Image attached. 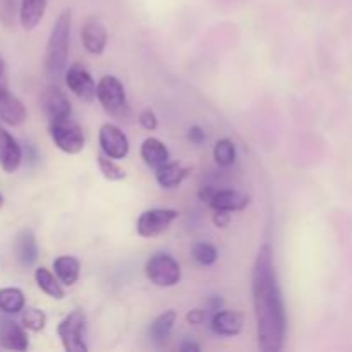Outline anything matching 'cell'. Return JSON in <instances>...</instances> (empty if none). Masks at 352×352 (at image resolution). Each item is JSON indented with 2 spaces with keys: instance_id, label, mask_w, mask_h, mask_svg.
<instances>
[{
  "instance_id": "6da1fadb",
  "label": "cell",
  "mask_w": 352,
  "mask_h": 352,
  "mask_svg": "<svg viewBox=\"0 0 352 352\" xmlns=\"http://www.w3.org/2000/svg\"><path fill=\"white\" fill-rule=\"evenodd\" d=\"M251 289H253L258 346L263 352L282 351L285 330H287V316H285L282 289L275 272L274 250L268 243L261 244L254 258Z\"/></svg>"
},
{
  "instance_id": "7a4b0ae2",
  "label": "cell",
  "mask_w": 352,
  "mask_h": 352,
  "mask_svg": "<svg viewBox=\"0 0 352 352\" xmlns=\"http://www.w3.org/2000/svg\"><path fill=\"white\" fill-rule=\"evenodd\" d=\"M71 26H72V12L71 9H65L58 14L54 28L48 36L47 47H45L43 67L45 74L50 81H58L67 67L69 58V43H71Z\"/></svg>"
},
{
  "instance_id": "3957f363",
  "label": "cell",
  "mask_w": 352,
  "mask_h": 352,
  "mask_svg": "<svg viewBox=\"0 0 352 352\" xmlns=\"http://www.w3.org/2000/svg\"><path fill=\"white\" fill-rule=\"evenodd\" d=\"M96 98L110 116L119 117V119L129 116L126 91H124L122 82L116 76H105L100 79V82L96 85Z\"/></svg>"
},
{
  "instance_id": "277c9868",
  "label": "cell",
  "mask_w": 352,
  "mask_h": 352,
  "mask_svg": "<svg viewBox=\"0 0 352 352\" xmlns=\"http://www.w3.org/2000/svg\"><path fill=\"white\" fill-rule=\"evenodd\" d=\"M148 280L157 287H174L181 282V265L167 253H155L144 267Z\"/></svg>"
},
{
  "instance_id": "5b68a950",
  "label": "cell",
  "mask_w": 352,
  "mask_h": 352,
  "mask_svg": "<svg viewBox=\"0 0 352 352\" xmlns=\"http://www.w3.org/2000/svg\"><path fill=\"white\" fill-rule=\"evenodd\" d=\"M57 336L67 352H86V315L82 309L69 313L57 327Z\"/></svg>"
},
{
  "instance_id": "8992f818",
  "label": "cell",
  "mask_w": 352,
  "mask_h": 352,
  "mask_svg": "<svg viewBox=\"0 0 352 352\" xmlns=\"http://www.w3.org/2000/svg\"><path fill=\"white\" fill-rule=\"evenodd\" d=\"M48 131L55 146L67 155H76L85 148V133L76 120L69 119L48 122Z\"/></svg>"
},
{
  "instance_id": "52a82bcc",
  "label": "cell",
  "mask_w": 352,
  "mask_h": 352,
  "mask_svg": "<svg viewBox=\"0 0 352 352\" xmlns=\"http://www.w3.org/2000/svg\"><path fill=\"white\" fill-rule=\"evenodd\" d=\"M179 212L172 208H151L140 215L136 222V232L144 239L158 237L168 230V227L177 220Z\"/></svg>"
},
{
  "instance_id": "ba28073f",
  "label": "cell",
  "mask_w": 352,
  "mask_h": 352,
  "mask_svg": "<svg viewBox=\"0 0 352 352\" xmlns=\"http://www.w3.org/2000/svg\"><path fill=\"white\" fill-rule=\"evenodd\" d=\"M98 143L103 153L113 160H122L129 153V140L116 124H103L98 131Z\"/></svg>"
},
{
  "instance_id": "9c48e42d",
  "label": "cell",
  "mask_w": 352,
  "mask_h": 352,
  "mask_svg": "<svg viewBox=\"0 0 352 352\" xmlns=\"http://www.w3.org/2000/svg\"><path fill=\"white\" fill-rule=\"evenodd\" d=\"M65 85L78 98L85 102H93L96 98V85L82 64H72L65 71Z\"/></svg>"
},
{
  "instance_id": "30bf717a",
  "label": "cell",
  "mask_w": 352,
  "mask_h": 352,
  "mask_svg": "<svg viewBox=\"0 0 352 352\" xmlns=\"http://www.w3.org/2000/svg\"><path fill=\"white\" fill-rule=\"evenodd\" d=\"M41 107L47 116L48 122H55V120L69 119L72 116V105L69 102L67 95L62 91L58 86L52 85L48 86L41 96Z\"/></svg>"
},
{
  "instance_id": "8fae6325",
  "label": "cell",
  "mask_w": 352,
  "mask_h": 352,
  "mask_svg": "<svg viewBox=\"0 0 352 352\" xmlns=\"http://www.w3.org/2000/svg\"><path fill=\"white\" fill-rule=\"evenodd\" d=\"M23 162V150L10 133L0 127V168L7 174H12Z\"/></svg>"
},
{
  "instance_id": "7c38bea8",
  "label": "cell",
  "mask_w": 352,
  "mask_h": 352,
  "mask_svg": "<svg viewBox=\"0 0 352 352\" xmlns=\"http://www.w3.org/2000/svg\"><path fill=\"white\" fill-rule=\"evenodd\" d=\"M0 347L9 351H26L30 347L23 323L19 325L9 318H0Z\"/></svg>"
},
{
  "instance_id": "4fadbf2b",
  "label": "cell",
  "mask_w": 352,
  "mask_h": 352,
  "mask_svg": "<svg viewBox=\"0 0 352 352\" xmlns=\"http://www.w3.org/2000/svg\"><path fill=\"white\" fill-rule=\"evenodd\" d=\"M82 47L93 55H102L109 41V33L98 19H88L81 30Z\"/></svg>"
},
{
  "instance_id": "5bb4252c",
  "label": "cell",
  "mask_w": 352,
  "mask_h": 352,
  "mask_svg": "<svg viewBox=\"0 0 352 352\" xmlns=\"http://www.w3.org/2000/svg\"><path fill=\"white\" fill-rule=\"evenodd\" d=\"M244 320L243 315L237 311H227V309H219L212 315V332L222 337H236L243 332Z\"/></svg>"
},
{
  "instance_id": "9a60e30c",
  "label": "cell",
  "mask_w": 352,
  "mask_h": 352,
  "mask_svg": "<svg viewBox=\"0 0 352 352\" xmlns=\"http://www.w3.org/2000/svg\"><path fill=\"white\" fill-rule=\"evenodd\" d=\"M250 203V198L244 195H241L239 191H234V189H219V191L213 192L212 199H210L208 205L213 210H222V212H241L244 210Z\"/></svg>"
},
{
  "instance_id": "2e32d148",
  "label": "cell",
  "mask_w": 352,
  "mask_h": 352,
  "mask_svg": "<svg viewBox=\"0 0 352 352\" xmlns=\"http://www.w3.org/2000/svg\"><path fill=\"white\" fill-rule=\"evenodd\" d=\"M189 175V168L181 162H170L164 164L162 167L155 168V177L160 188L174 189Z\"/></svg>"
},
{
  "instance_id": "e0dca14e",
  "label": "cell",
  "mask_w": 352,
  "mask_h": 352,
  "mask_svg": "<svg viewBox=\"0 0 352 352\" xmlns=\"http://www.w3.org/2000/svg\"><path fill=\"white\" fill-rule=\"evenodd\" d=\"M26 107L17 96H14L10 91L0 96V120L9 126H21L26 120Z\"/></svg>"
},
{
  "instance_id": "ac0fdd59",
  "label": "cell",
  "mask_w": 352,
  "mask_h": 352,
  "mask_svg": "<svg viewBox=\"0 0 352 352\" xmlns=\"http://www.w3.org/2000/svg\"><path fill=\"white\" fill-rule=\"evenodd\" d=\"M48 0H21L19 23L26 31H33L41 23Z\"/></svg>"
},
{
  "instance_id": "d6986e66",
  "label": "cell",
  "mask_w": 352,
  "mask_h": 352,
  "mask_svg": "<svg viewBox=\"0 0 352 352\" xmlns=\"http://www.w3.org/2000/svg\"><path fill=\"white\" fill-rule=\"evenodd\" d=\"M141 158L148 167L158 168L170 160V153L158 138H146L141 144Z\"/></svg>"
},
{
  "instance_id": "ffe728a7",
  "label": "cell",
  "mask_w": 352,
  "mask_h": 352,
  "mask_svg": "<svg viewBox=\"0 0 352 352\" xmlns=\"http://www.w3.org/2000/svg\"><path fill=\"white\" fill-rule=\"evenodd\" d=\"M54 274L65 287H72L79 280L81 274V263L74 256H58L54 261Z\"/></svg>"
},
{
  "instance_id": "44dd1931",
  "label": "cell",
  "mask_w": 352,
  "mask_h": 352,
  "mask_svg": "<svg viewBox=\"0 0 352 352\" xmlns=\"http://www.w3.org/2000/svg\"><path fill=\"white\" fill-rule=\"evenodd\" d=\"M16 256L23 267H33L38 260L36 237L31 230H23L16 237Z\"/></svg>"
},
{
  "instance_id": "7402d4cb",
  "label": "cell",
  "mask_w": 352,
  "mask_h": 352,
  "mask_svg": "<svg viewBox=\"0 0 352 352\" xmlns=\"http://www.w3.org/2000/svg\"><path fill=\"white\" fill-rule=\"evenodd\" d=\"M34 280H36V285L40 287V291H43L47 296L57 299V301L64 299V289H62L60 280L48 268H36L34 270Z\"/></svg>"
},
{
  "instance_id": "603a6c76",
  "label": "cell",
  "mask_w": 352,
  "mask_h": 352,
  "mask_svg": "<svg viewBox=\"0 0 352 352\" xmlns=\"http://www.w3.org/2000/svg\"><path fill=\"white\" fill-rule=\"evenodd\" d=\"M175 320H177V315H175V311H172V309L158 315L157 318L153 320V323L150 325L151 340L157 344L165 342V340L168 339V336H170L172 329H174Z\"/></svg>"
},
{
  "instance_id": "cb8c5ba5",
  "label": "cell",
  "mask_w": 352,
  "mask_h": 352,
  "mask_svg": "<svg viewBox=\"0 0 352 352\" xmlns=\"http://www.w3.org/2000/svg\"><path fill=\"white\" fill-rule=\"evenodd\" d=\"M26 305L24 292L17 287L0 289V311L6 315H16L21 313Z\"/></svg>"
},
{
  "instance_id": "d4e9b609",
  "label": "cell",
  "mask_w": 352,
  "mask_h": 352,
  "mask_svg": "<svg viewBox=\"0 0 352 352\" xmlns=\"http://www.w3.org/2000/svg\"><path fill=\"white\" fill-rule=\"evenodd\" d=\"M213 158L220 167H230L236 162V144L229 138L219 140L213 146Z\"/></svg>"
},
{
  "instance_id": "484cf974",
  "label": "cell",
  "mask_w": 352,
  "mask_h": 352,
  "mask_svg": "<svg viewBox=\"0 0 352 352\" xmlns=\"http://www.w3.org/2000/svg\"><path fill=\"white\" fill-rule=\"evenodd\" d=\"M21 323L26 330L31 332H41L47 325V315L38 308H24L21 311Z\"/></svg>"
},
{
  "instance_id": "4316f807",
  "label": "cell",
  "mask_w": 352,
  "mask_h": 352,
  "mask_svg": "<svg viewBox=\"0 0 352 352\" xmlns=\"http://www.w3.org/2000/svg\"><path fill=\"white\" fill-rule=\"evenodd\" d=\"M192 258H195L196 263L203 265V267H210V265L219 260V251L208 243H196L192 246Z\"/></svg>"
},
{
  "instance_id": "83f0119b",
  "label": "cell",
  "mask_w": 352,
  "mask_h": 352,
  "mask_svg": "<svg viewBox=\"0 0 352 352\" xmlns=\"http://www.w3.org/2000/svg\"><path fill=\"white\" fill-rule=\"evenodd\" d=\"M98 167L107 181H122V179H126V172L113 162V158L107 157L103 151L98 155Z\"/></svg>"
},
{
  "instance_id": "f1b7e54d",
  "label": "cell",
  "mask_w": 352,
  "mask_h": 352,
  "mask_svg": "<svg viewBox=\"0 0 352 352\" xmlns=\"http://www.w3.org/2000/svg\"><path fill=\"white\" fill-rule=\"evenodd\" d=\"M17 0H0V23L10 26L16 21Z\"/></svg>"
},
{
  "instance_id": "f546056e",
  "label": "cell",
  "mask_w": 352,
  "mask_h": 352,
  "mask_svg": "<svg viewBox=\"0 0 352 352\" xmlns=\"http://www.w3.org/2000/svg\"><path fill=\"white\" fill-rule=\"evenodd\" d=\"M138 122L143 129L146 131H155L158 127V119H157V113L153 112L151 109H144L141 110L140 116H138Z\"/></svg>"
},
{
  "instance_id": "4dcf8cb0",
  "label": "cell",
  "mask_w": 352,
  "mask_h": 352,
  "mask_svg": "<svg viewBox=\"0 0 352 352\" xmlns=\"http://www.w3.org/2000/svg\"><path fill=\"white\" fill-rule=\"evenodd\" d=\"M9 91V72H7L6 60H3L2 54H0V96L7 95Z\"/></svg>"
},
{
  "instance_id": "1f68e13d",
  "label": "cell",
  "mask_w": 352,
  "mask_h": 352,
  "mask_svg": "<svg viewBox=\"0 0 352 352\" xmlns=\"http://www.w3.org/2000/svg\"><path fill=\"white\" fill-rule=\"evenodd\" d=\"M186 320H188L191 325H201V323H205L206 320V309H191V311L186 315Z\"/></svg>"
},
{
  "instance_id": "d6a6232c",
  "label": "cell",
  "mask_w": 352,
  "mask_h": 352,
  "mask_svg": "<svg viewBox=\"0 0 352 352\" xmlns=\"http://www.w3.org/2000/svg\"><path fill=\"white\" fill-rule=\"evenodd\" d=\"M188 138L192 144H201V143H205L206 134H205V131H203V127L192 126L191 129H189Z\"/></svg>"
},
{
  "instance_id": "836d02e7",
  "label": "cell",
  "mask_w": 352,
  "mask_h": 352,
  "mask_svg": "<svg viewBox=\"0 0 352 352\" xmlns=\"http://www.w3.org/2000/svg\"><path fill=\"white\" fill-rule=\"evenodd\" d=\"M230 222L229 212H222V210H215V215H213V223H215L219 229H226Z\"/></svg>"
},
{
  "instance_id": "e575fe53",
  "label": "cell",
  "mask_w": 352,
  "mask_h": 352,
  "mask_svg": "<svg viewBox=\"0 0 352 352\" xmlns=\"http://www.w3.org/2000/svg\"><path fill=\"white\" fill-rule=\"evenodd\" d=\"M213 192H215V191H213L212 188H201V191H199V199H201V201L210 203V199H212Z\"/></svg>"
},
{
  "instance_id": "d590c367",
  "label": "cell",
  "mask_w": 352,
  "mask_h": 352,
  "mask_svg": "<svg viewBox=\"0 0 352 352\" xmlns=\"http://www.w3.org/2000/svg\"><path fill=\"white\" fill-rule=\"evenodd\" d=\"M179 349H181L182 352H198L199 351V346L198 344H195V342H184V344H181V347H179Z\"/></svg>"
},
{
  "instance_id": "8d00e7d4",
  "label": "cell",
  "mask_w": 352,
  "mask_h": 352,
  "mask_svg": "<svg viewBox=\"0 0 352 352\" xmlns=\"http://www.w3.org/2000/svg\"><path fill=\"white\" fill-rule=\"evenodd\" d=\"M220 306H222V301H220L219 298H213L212 301H210V311L217 313L220 309Z\"/></svg>"
},
{
  "instance_id": "74e56055",
  "label": "cell",
  "mask_w": 352,
  "mask_h": 352,
  "mask_svg": "<svg viewBox=\"0 0 352 352\" xmlns=\"http://www.w3.org/2000/svg\"><path fill=\"white\" fill-rule=\"evenodd\" d=\"M3 206V196H2V192H0V208H2Z\"/></svg>"
}]
</instances>
